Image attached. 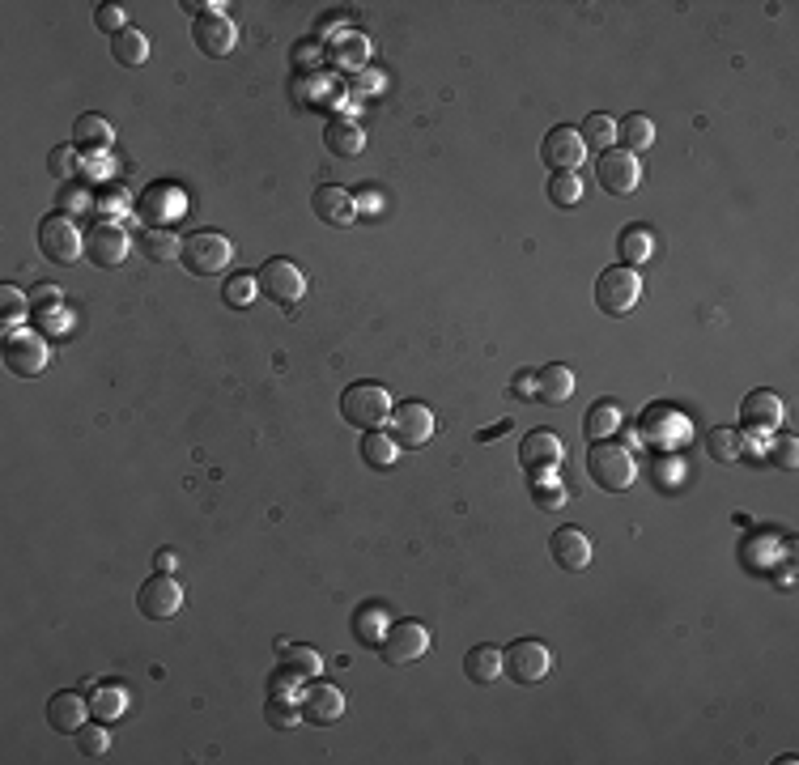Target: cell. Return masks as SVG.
<instances>
[{
    "instance_id": "cell-1",
    "label": "cell",
    "mask_w": 799,
    "mask_h": 765,
    "mask_svg": "<svg viewBox=\"0 0 799 765\" xmlns=\"http://www.w3.org/2000/svg\"><path fill=\"white\" fill-rule=\"evenodd\" d=\"M587 472H591V481L600 485V489H608V493H625L629 485H634V476H638V459H634V451L629 447H621V442H591V451H587Z\"/></svg>"
},
{
    "instance_id": "cell-2",
    "label": "cell",
    "mask_w": 799,
    "mask_h": 765,
    "mask_svg": "<svg viewBox=\"0 0 799 765\" xmlns=\"http://www.w3.org/2000/svg\"><path fill=\"white\" fill-rule=\"evenodd\" d=\"M179 260H183V268L192 272V277H221V272L230 268V260H234V243L226 234H217V230H196V234L183 238Z\"/></svg>"
},
{
    "instance_id": "cell-3",
    "label": "cell",
    "mask_w": 799,
    "mask_h": 765,
    "mask_svg": "<svg viewBox=\"0 0 799 765\" xmlns=\"http://www.w3.org/2000/svg\"><path fill=\"white\" fill-rule=\"evenodd\" d=\"M642 302V277H638V268H604L600 272V281H595V306H600L604 315H612V319H621V315H629L634 306Z\"/></svg>"
},
{
    "instance_id": "cell-4",
    "label": "cell",
    "mask_w": 799,
    "mask_h": 765,
    "mask_svg": "<svg viewBox=\"0 0 799 765\" xmlns=\"http://www.w3.org/2000/svg\"><path fill=\"white\" fill-rule=\"evenodd\" d=\"M340 417L357 425V430H379L391 417V396L379 383H353V387H345V396H340Z\"/></svg>"
},
{
    "instance_id": "cell-5",
    "label": "cell",
    "mask_w": 799,
    "mask_h": 765,
    "mask_svg": "<svg viewBox=\"0 0 799 765\" xmlns=\"http://www.w3.org/2000/svg\"><path fill=\"white\" fill-rule=\"evenodd\" d=\"M264 298L277 302L281 311H298V302L306 298V272L294 260H264V268L255 272Z\"/></svg>"
},
{
    "instance_id": "cell-6",
    "label": "cell",
    "mask_w": 799,
    "mask_h": 765,
    "mask_svg": "<svg viewBox=\"0 0 799 765\" xmlns=\"http://www.w3.org/2000/svg\"><path fill=\"white\" fill-rule=\"evenodd\" d=\"M430 629H425L421 621H396L383 634L379 651H383V663H391V668H400V663H417L430 655Z\"/></svg>"
},
{
    "instance_id": "cell-7",
    "label": "cell",
    "mask_w": 799,
    "mask_h": 765,
    "mask_svg": "<svg viewBox=\"0 0 799 765\" xmlns=\"http://www.w3.org/2000/svg\"><path fill=\"white\" fill-rule=\"evenodd\" d=\"M387 425H391V438H396L404 451H417V447H425V442L434 438L438 421H434V408H425L421 400H404L400 408H391Z\"/></svg>"
},
{
    "instance_id": "cell-8",
    "label": "cell",
    "mask_w": 799,
    "mask_h": 765,
    "mask_svg": "<svg viewBox=\"0 0 799 765\" xmlns=\"http://www.w3.org/2000/svg\"><path fill=\"white\" fill-rule=\"evenodd\" d=\"M549 668H553V655L544 642L519 638L506 646V676L515 680V685H540V680L549 676Z\"/></svg>"
},
{
    "instance_id": "cell-9",
    "label": "cell",
    "mask_w": 799,
    "mask_h": 765,
    "mask_svg": "<svg viewBox=\"0 0 799 765\" xmlns=\"http://www.w3.org/2000/svg\"><path fill=\"white\" fill-rule=\"evenodd\" d=\"M51 362V349L39 332H9L5 336V366L17 374V379H34L43 374Z\"/></svg>"
},
{
    "instance_id": "cell-10",
    "label": "cell",
    "mask_w": 799,
    "mask_h": 765,
    "mask_svg": "<svg viewBox=\"0 0 799 765\" xmlns=\"http://www.w3.org/2000/svg\"><path fill=\"white\" fill-rule=\"evenodd\" d=\"M136 608H141V617H149V621H170V617H179V608H183V587L175 583V574H153L149 583L136 591Z\"/></svg>"
},
{
    "instance_id": "cell-11",
    "label": "cell",
    "mask_w": 799,
    "mask_h": 765,
    "mask_svg": "<svg viewBox=\"0 0 799 765\" xmlns=\"http://www.w3.org/2000/svg\"><path fill=\"white\" fill-rule=\"evenodd\" d=\"M540 158H544V166H549L553 175H561V170H574V175H578V166L587 162V145H583V136H578V128L557 124L549 136H544Z\"/></svg>"
},
{
    "instance_id": "cell-12",
    "label": "cell",
    "mask_w": 799,
    "mask_h": 765,
    "mask_svg": "<svg viewBox=\"0 0 799 765\" xmlns=\"http://www.w3.org/2000/svg\"><path fill=\"white\" fill-rule=\"evenodd\" d=\"M39 247H43V255H47L51 264H73L77 255H85V243H81L77 226H73L68 217H60V213L43 217V226H39Z\"/></svg>"
},
{
    "instance_id": "cell-13",
    "label": "cell",
    "mask_w": 799,
    "mask_h": 765,
    "mask_svg": "<svg viewBox=\"0 0 799 765\" xmlns=\"http://www.w3.org/2000/svg\"><path fill=\"white\" fill-rule=\"evenodd\" d=\"M642 183V166H638V153L629 149H604L600 153V187L612 196H634Z\"/></svg>"
},
{
    "instance_id": "cell-14",
    "label": "cell",
    "mask_w": 799,
    "mask_h": 765,
    "mask_svg": "<svg viewBox=\"0 0 799 765\" xmlns=\"http://www.w3.org/2000/svg\"><path fill=\"white\" fill-rule=\"evenodd\" d=\"M782 417H787V408H782L778 391H770V387H757L740 400V425L748 434H774Z\"/></svg>"
},
{
    "instance_id": "cell-15",
    "label": "cell",
    "mask_w": 799,
    "mask_h": 765,
    "mask_svg": "<svg viewBox=\"0 0 799 765\" xmlns=\"http://www.w3.org/2000/svg\"><path fill=\"white\" fill-rule=\"evenodd\" d=\"M340 714H345V693L328 680H311V685L302 689V723L311 727H332Z\"/></svg>"
},
{
    "instance_id": "cell-16",
    "label": "cell",
    "mask_w": 799,
    "mask_h": 765,
    "mask_svg": "<svg viewBox=\"0 0 799 765\" xmlns=\"http://www.w3.org/2000/svg\"><path fill=\"white\" fill-rule=\"evenodd\" d=\"M192 39H196V47L204 51V56L226 60L230 51L238 47V26L230 22V13H209V17H200V22L192 26Z\"/></svg>"
},
{
    "instance_id": "cell-17",
    "label": "cell",
    "mask_w": 799,
    "mask_h": 765,
    "mask_svg": "<svg viewBox=\"0 0 799 765\" xmlns=\"http://www.w3.org/2000/svg\"><path fill=\"white\" fill-rule=\"evenodd\" d=\"M128 251H132L128 234L119 230V226H107V221L85 234V255H90L98 268H119V264L128 260Z\"/></svg>"
},
{
    "instance_id": "cell-18",
    "label": "cell",
    "mask_w": 799,
    "mask_h": 765,
    "mask_svg": "<svg viewBox=\"0 0 799 765\" xmlns=\"http://www.w3.org/2000/svg\"><path fill=\"white\" fill-rule=\"evenodd\" d=\"M311 213L323 221V226H353V221H357V200L345 192V187L323 183V187H315V196H311Z\"/></svg>"
},
{
    "instance_id": "cell-19",
    "label": "cell",
    "mask_w": 799,
    "mask_h": 765,
    "mask_svg": "<svg viewBox=\"0 0 799 765\" xmlns=\"http://www.w3.org/2000/svg\"><path fill=\"white\" fill-rule=\"evenodd\" d=\"M136 209H141V217L149 221V230H166L175 217H183V192H179V187H170V183L166 187L153 183Z\"/></svg>"
},
{
    "instance_id": "cell-20",
    "label": "cell",
    "mask_w": 799,
    "mask_h": 765,
    "mask_svg": "<svg viewBox=\"0 0 799 765\" xmlns=\"http://www.w3.org/2000/svg\"><path fill=\"white\" fill-rule=\"evenodd\" d=\"M549 553L561 570H587L591 566V540L578 532V527H557L553 540H549Z\"/></svg>"
},
{
    "instance_id": "cell-21",
    "label": "cell",
    "mask_w": 799,
    "mask_h": 765,
    "mask_svg": "<svg viewBox=\"0 0 799 765\" xmlns=\"http://www.w3.org/2000/svg\"><path fill=\"white\" fill-rule=\"evenodd\" d=\"M47 723L64 731V736H77V731L90 723V702L81 693H56L47 702Z\"/></svg>"
},
{
    "instance_id": "cell-22",
    "label": "cell",
    "mask_w": 799,
    "mask_h": 765,
    "mask_svg": "<svg viewBox=\"0 0 799 765\" xmlns=\"http://www.w3.org/2000/svg\"><path fill=\"white\" fill-rule=\"evenodd\" d=\"M502 672H506V651H502V646H472L468 659H464V676L472 680V685H481V689L498 685Z\"/></svg>"
},
{
    "instance_id": "cell-23",
    "label": "cell",
    "mask_w": 799,
    "mask_h": 765,
    "mask_svg": "<svg viewBox=\"0 0 799 765\" xmlns=\"http://www.w3.org/2000/svg\"><path fill=\"white\" fill-rule=\"evenodd\" d=\"M519 459H523V468H527V472H549V468H557V459H561V438L549 434V430L527 434V438H523Z\"/></svg>"
},
{
    "instance_id": "cell-24",
    "label": "cell",
    "mask_w": 799,
    "mask_h": 765,
    "mask_svg": "<svg viewBox=\"0 0 799 765\" xmlns=\"http://www.w3.org/2000/svg\"><path fill=\"white\" fill-rule=\"evenodd\" d=\"M574 387H578L574 370H570V366H561V362L544 366V370L536 374V396H540L544 404H566V400L574 396Z\"/></svg>"
},
{
    "instance_id": "cell-25",
    "label": "cell",
    "mask_w": 799,
    "mask_h": 765,
    "mask_svg": "<svg viewBox=\"0 0 799 765\" xmlns=\"http://www.w3.org/2000/svg\"><path fill=\"white\" fill-rule=\"evenodd\" d=\"M111 141H115V132H111L107 119H98V115H77V124H73V149H77V153H107Z\"/></svg>"
},
{
    "instance_id": "cell-26",
    "label": "cell",
    "mask_w": 799,
    "mask_h": 765,
    "mask_svg": "<svg viewBox=\"0 0 799 765\" xmlns=\"http://www.w3.org/2000/svg\"><path fill=\"white\" fill-rule=\"evenodd\" d=\"M323 145H328L336 158H357V153L366 149V132H362V124H353V119H332V124L323 128Z\"/></svg>"
},
{
    "instance_id": "cell-27",
    "label": "cell",
    "mask_w": 799,
    "mask_h": 765,
    "mask_svg": "<svg viewBox=\"0 0 799 765\" xmlns=\"http://www.w3.org/2000/svg\"><path fill=\"white\" fill-rule=\"evenodd\" d=\"M90 714L98 723H119L128 714V689L124 685H98L90 697Z\"/></svg>"
},
{
    "instance_id": "cell-28",
    "label": "cell",
    "mask_w": 799,
    "mask_h": 765,
    "mask_svg": "<svg viewBox=\"0 0 799 765\" xmlns=\"http://www.w3.org/2000/svg\"><path fill=\"white\" fill-rule=\"evenodd\" d=\"M387 621H391L387 604H362V608H357V617H353V634H357V642H366V646L383 642V634L391 629Z\"/></svg>"
},
{
    "instance_id": "cell-29",
    "label": "cell",
    "mask_w": 799,
    "mask_h": 765,
    "mask_svg": "<svg viewBox=\"0 0 799 765\" xmlns=\"http://www.w3.org/2000/svg\"><path fill=\"white\" fill-rule=\"evenodd\" d=\"M706 455L714 459V464H736V459L744 455V434L731 430V425H714V430L706 434Z\"/></svg>"
},
{
    "instance_id": "cell-30",
    "label": "cell",
    "mask_w": 799,
    "mask_h": 765,
    "mask_svg": "<svg viewBox=\"0 0 799 765\" xmlns=\"http://www.w3.org/2000/svg\"><path fill=\"white\" fill-rule=\"evenodd\" d=\"M583 430H587L591 442H604L608 434H617L621 430V404L617 400H595L587 421H583Z\"/></svg>"
},
{
    "instance_id": "cell-31",
    "label": "cell",
    "mask_w": 799,
    "mask_h": 765,
    "mask_svg": "<svg viewBox=\"0 0 799 765\" xmlns=\"http://www.w3.org/2000/svg\"><path fill=\"white\" fill-rule=\"evenodd\" d=\"M111 56L124 68H141L149 60V39L136 26H128L124 34H115V39H111Z\"/></svg>"
},
{
    "instance_id": "cell-32",
    "label": "cell",
    "mask_w": 799,
    "mask_h": 765,
    "mask_svg": "<svg viewBox=\"0 0 799 765\" xmlns=\"http://www.w3.org/2000/svg\"><path fill=\"white\" fill-rule=\"evenodd\" d=\"M617 251H621L625 268H638V264H646L655 255V238H651V230H646V226H625Z\"/></svg>"
},
{
    "instance_id": "cell-33",
    "label": "cell",
    "mask_w": 799,
    "mask_h": 765,
    "mask_svg": "<svg viewBox=\"0 0 799 765\" xmlns=\"http://www.w3.org/2000/svg\"><path fill=\"white\" fill-rule=\"evenodd\" d=\"M264 719L277 727V731H294L302 723V702H298V697H285V693H268Z\"/></svg>"
},
{
    "instance_id": "cell-34",
    "label": "cell",
    "mask_w": 799,
    "mask_h": 765,
    "mask_svg": "<svg viewBox=\"0 0 799 765\" xmlns=\"http://www.w3.org/2000/svg\"><path fill=\"white\" fill-rule=\"evenodd\" d=\"M362 459L370 468H391L400 459V442L391 434H379V430H366L362 438Z\"/></svg>"
},
{
    "instance_id": "cell-35",
    "label": "cell",
    "mask_w": 799,
    "mask_h": 765,
    "mask_svg": "<svg viewBox=\"0 0 799 765\" xmlns=\"http://www.w3.org/2000/svg\"><path fill=\"white\" fill-rule=\"evenodd\" d=\"M183 251V238H175L170 230H145L141 234V255L153 264H166V260H179Z\"/></svg>"
},
{
    "instance_id": "cell-36",
    "label": "cell",
    "mask_w": 799,
    "mask_h": 765,
    "mask_svg": "<svg viewBox=\"0 0 799 765\" xmlns=\"http://www.w3.org/2000/svg\"><path fill=\"white\" fill-rule=\"evenodd\" d=\"M617 136H621V145H629V153H642V149L655 145V124L634 111V115H625L617 124Z\"/></svg>"
},
{
    "instance_id": "cell-37",
    "label": "cell",
    "mask_w": 799,
    "mask_h": 765,
    "mask_svg": "<svg viewBox=\"0 0 799 765\" xmlns=\"http://www.w3.org/2000/svg\"><path fill=\"white\" fill-rule=\"evenodd\" d=\"M578 136H583V145H595V149H608V145H617V124L604 115V111H591L587 119H583V128H578Z\"/></svg>"
},
{
    "instance_id": "cell-38",
    "label": "cell",
    "mask_w": 799,
    "mask_h": 765,
    "mask_svg": "<svg viewBox=\"0 0 799 765\" xmlns=\"http://www.w3.org/2000/svg\"><path fill=\"white\" fill-rule=\"evenodd\" d=\"M549 200L557 209H574V204L583 200V179H578L574 170H561V175L549 179Z\"/></svg>"
},
{
    "instance_id": "cell-39",
    "label": "cell",
    "mask_w": 799,
    "mask_h": 765,
    "mask_svg": "<svg viewBox=\"0 0 799 765\" xmlns=\"http://www.w3.org/2000/svg\"><path fill=\"white\" fill-rule=\"evenodd\" d=\"M26 315H34L30 294H22V289H13V285H0V319H5V336H9L13 323H22Z\"/></svg>"
},
{
    "instance_id": "cell-40",
    "label": "cell",
    "mask_w": 799,
    "mask_h": 765,
    "mask_svg": "<svg viewBox=\"0 0 799 765\" xmlns=\"http://www.w3.org/2000/svg\"><path fill=\"white\" fill-rule=\"evenodd\" d=\"M77 748L85 757H107L111 753V731H107V723H85L81 731H77Z\"/></svg>"
},
{
    "instance_id": "cell-41",
    "label": "cell",
    "mask_w": 799,
    "mask_h": 765,
    "mask_svg": "<svg viewBox=\"0 0 799 765\" xmlns=\"http://www.w3.org/2000/svg\"><path fill=\"white\" fill-rule=\"evenodd\" d=\"M255 294H260V281H255L251 272H238V277H230L226 285H221V298H226V306H251Z\"/></svg>"
},
{
    "instance_id": "cell-42",
    "label": "cell",
    "mask_w": 799,
    "mask_h": 765,
    "mask_svg": "<svg viewBox=\"0 0 799 765\" xmlns=\"http://www.w3.org/2000/svg\"><path fill=\"white\" fill-rule=\"evenodd\" d=\"M285 663H289V668H294V672L311 676V680H315V676L323 672V659H319V651H315V646H289Z\"/></svg>"
},
{
    "instance_id": "cell-43",
    "label": "cell",
    "mask_w": 799,
    "mask_h": 765,
    "mask_svg": "<svg viewBox=\"0 0 799 765\" xmlns=\"http://www.w3.org/2000/svg\"><path fill=\"white\" fill-rule=\"evenodd\" d=\"M47 170L56 179H64V183H73L77 179V149L73 145H60V149H51V158H47Z\"/></svg>"
},
{
    "instance_id": "cell-44",
    "label": "cell",
    "mask_w": 799,
    "mask_h": 765,
    "mask_svg": "<svg viewBox=\"0 0 799 765\" xmlns=\"http://www.w3.org/2000/svg\"><path fill=\"white\" fill-rule=\"evenodd\" d=\"M94 26L107 30L111 39H115V34L128 30V9H124V5H98V9H94Z\"/></svg>"
},
{
    "instance_id": "cell-45",
    "label": "cell",
    "mask_w": 799,
    "mask_h": 765,
    "mask_svg": "<svg viewBox=\"0 0 799 765\" xmlns=\"http://www.w3.org/2000/svg\"><path fill=\"white\" fill-rule=\"evenodd\" d=\"M770 464L782 468V472H795V468H799V442H795L791 434L774 438V447H770Z\"/></svg>"
},
{
    "instance_id": "cell-46",
    "label": "cell",
    "mask_w": 799,
    "mask_h": 765,
    "mask_svg": "<svg viewBox=\"0 0 799 765\" xmlns=\"http://www.w3.org/2000/svg\"><path fill=\"white\" fill-rule=\"evenodd\" d=\"M532 498H536L540 510H561V506H566V485H561V481H540V485H532Z\"/></svg>"
},
{
    "instance_id": "cell-47",
    "label": "cell",
    "mask_w": 799,
    "mask_h": 765,
    "mask_svg": "<svg viewBox=\"0 0 799 765\" xmlns=\"http://www.w3.org/2000/svg\"><path fill=\"white\" fill-rule=\"evenodd\" d=\"M294 689H302V672H294V668H289V663H281V668L268 676V693H285V697H298Z\"/></svg>"
},
{
    "instance_id": "cell-48",
    "label": "cell",
    "mask_w": 799,
    "mask_h": 765,
    "mask_svg": "<svg viewBox=\"0 0 799 765\" xmlns=\"http://www.w3.org/2000/svg\"><path fill=\"white\" fill-rule=\"evenodd\" d=\"M34 319H39V328H43V332H64V328H68V311H64V302H56V306H39V311H34Z\"/></svg>"
},
{
    "instance_id": "cell-49",
    "label": "cell",
    "mask_w": 799,
    "mask_h": 765,
    "mask_svg": "<svg viewBox=\"0 0 799 765\" xmlns=\"http://www.w3.org/2000/svg\"><path fill=\"white\" fill-rule=\"evenodd\" d=\"M60 204H64V209H94V200L81 192V187H77V179H73V183H68L64 192H60Z\"/></svg>"
},
{
    "instance_id": "cell-50",
    "label": "cell",
    "mask_w": 799,
    "mask_h": 765,
    "mask_svg": "<svg viewBox=\"0 0 799 765\" xmlns=\"http://www.w3.org/2000/svg\"><path fill=\"white\" fill-rule=\"evenodd\" d=\"M60 302V289L56 285H34L30 289V311H39V306H56Z\"/></svg>"
},
{
    "instance_id": "cell-51",
    "label": "cell",
    "mask_w": 799,
    "mask_h": 765,
    "mask_svg": "<svg viewBox=\"0 0 799 765\" xmlns=\"http://www.w3.org/2000/svg\"><path fill=\"white\" fill-rule=\"evenodd\" d=\"M515 396L519 400H536V370H519L515 374Z\"/></svg>"
},
{
    "instance_id": "cell-52",
    "label": "cell",
    "mask_w": 799,
    "mask_h": 765,
    "mask_svg": "<svg viewBox=\"0 0 799 765\" xmlns=\"http://www.w3.org/2000/svg\"><path fill=\"white\" fill-rule=\"evenodd\" d=\"M98 217H107V226H115V217H124V209H128V204L124 200H119V196H102V204H98Z\"/></svg>"
},
{
    "instance_id": "cell-53",
    "label": "cell",
    "mask_w": 799,
    "mask_h": 765,
    "mask_svg": "<svg viewBox=\"0 0 799 765\" xmlns=\"http://www.w3.org/2000/svg\"><path fill=\"white\" fill-rule=\"evenodd\" d=\"M153 566H158V574H175L179 570V557L170 553V549H162L158 557H153Z\"/></svg>"
},
{
    "instance_id": "cell-54",
    "label": "cell",
    "mask_w": 799,
    "mask_h": 765,
    "mask_svg": "<svg viewBox=\"0 0 799 765\" xmlns=\"http://www.w3.org/2000/svg\"><path fill=\"white\" fill-rule=\"evenodd\" d=\"M510 425H515V421H498V425H489V430H481V434H476V438H481V442H489V438H498V434H506V430H510Z\"/></svg>"
}]
</instances>
